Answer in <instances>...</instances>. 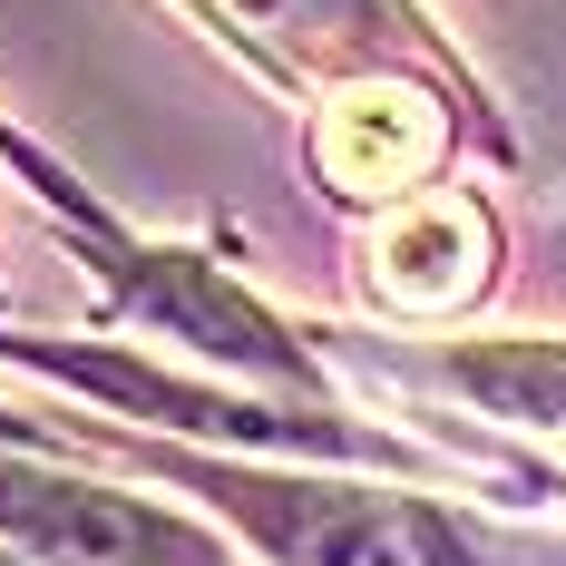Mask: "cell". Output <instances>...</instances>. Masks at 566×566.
Masks as SVG:
<instances>
[{"label": "cell", "mask_w": 566, "mask_h": 566, "mask_svg": "<svg viewBox=\"0 0 566 566\" xmlns=\"http://www.w3.org/2000/svg\"><path fill=\"white\" fill-rule=\"evenodd\" d=\"M10 361H40L78 391L117 400V410H147L167 430H196V440H264V450H371L361 430L342 420H293V410H254V400H226V391H196V381H167V371H137L117 352H69V342H0Z\"/></svg>", "instance_id": "4"}, {"label": "cell", "mask_w": 566, "mask_h": 566, "mask_svg": "<svg viewBox=\"0 0 566 566\" xmlns=\"http://www.w3.org/2000/svg\"><path fill=\"white\" fill-rule=\"evenodd\" d=\"M0 537L40 547L50 566H226L216 537H196L186 517L88 489V479L20 469V459H0Z\"/></svg>", "instance_id": "2"}, {"label": "cell", "mask_w": 566, "mask_h": 566, "mask_svg": "<svg viewBox=\"0 0 566 566\" xmlns=\"http://www.w3.org/2000/svg\"><path fill=\"white\" fill-rule=\"evenodd\" d=\"M88 244L108 254L127 313H147L157 333L196 342V352H216V361H244V371H274V381H303V352L274 333V313H254L216 264H196V254H157V244L137 254V244H117L98 216H88Z\"/></svg>", "instance_id": "3"}, {"label": "cell", "mask_w": 566, "mask_h": 566, "mask_svg": "<svg viewBox=\"0 0 566 566\" xmlns=\"http://www.w3.org/2000/svg\"><path fill=\"white\" fill-rule=\"evenodd\" d=\"M430 381L499 420L566 430V342H450V352H430Z\"/></svg>", "instance_id": "8"}, {"label": "cell", "mask_w": 566, "mask_h": 566, "mask_svg": "<svg viewBox=\"0 0 566 566\" xmlns=\"http://www.w3.org/2000/svg\"><path fill=\"white\" fill-rule=\"evenodd\" d=\"M186 489H206L216 509L283 566H547L527 547L479 537L469 517L400 499V489H352V479H274V469H226V459L186 450H137Z\"/></svg>", "instance_id": "1"}, {"label": "cell", "mask_w": 566, "mask_h": 566, "mask_svg": "<svg viewBox=\"0 0 566 566\" xmlns=\"http://www.w3.org/2000/svg\"><path fill=\"white\" fill-rule=\"evenodd\" d=\"M440 147H450L440 98H420L400 78H352L323 108V137H313V157L342 196H400V186H420L440 167Z\"/></svg>", "instance_id": "6"}, {"label": "cell", "mask_w": 566, "mask_h": 566, "mask_svg": "<svg viewBox=\"0 0 566 566\" xmlns=\"http://www.w3.org/2000/svg\"><path fill=\"white\" fill-rule=\"evenodd\" d=\"M489 283V216L469 196H410L371 234V293L391 313H459Z\"/></svg>", "instance_id": "7"}, {"label": "cell", "mask_w": 566, "mask_h": 566, "mask_svg": "<svg viewBox=\"0 0 566 566\" xmlns=\"http://www.w3.org/2000/svg\"><path fill=\"white\" fill-rule=\"evenodd\" d=\"M206 10L226 20L234 40H254L283 69H313V78L420 59V20L400 0H206Z\"/></svg>", "instance_id": "5"}]
</instances>
